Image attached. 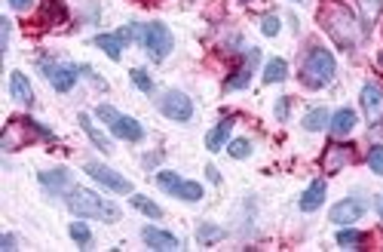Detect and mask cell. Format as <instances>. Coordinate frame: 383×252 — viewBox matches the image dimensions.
Wrapping results in <instances>:
<instances>
[{
    "label": "cell",
    "instance_id": "5",
    "mask_svg": "<svg viewBox=\"0 0 383 252\" xmlns=\"http://www.w3.org/2000/svg\"><path fill=\"white\" fill-rule=\"evenodd\" d=\"M136 40L148 49V56L153 59V62H163L165 56L172 53V31L160 22H150V25H136Z\"/></svg>",
    "mask_w": 383,
    "mask_h": 252
},
{
    "label": "cell",
    "instance_id": "12",
    "mask_svg": "<svg viewBox=\"0 0 383 252\" xmlns=\"http://www.w3.org/2000/svg\"><path fill=\"white\" fill-rule=\"evenodd\" d=\"M349 160H353V145H340V142H331L325 145V154H322V169L328 176L340 173Z\"/></svg>",
    "mask_w": 383,
    "mask_h": 252
},
{
    "label": "cell",
    "instance_id": "30",
    "mask_svg": "<svg viewBox=\"0 0 383 252\" xmlns=\"http://www.w3.org/2000/svg\"><path fill=\"white\" fill-rule=\"evenodd\" d=\"M71 240H74V243H80L83 249H86V246L92 243V234H89V228L83 225V221H74V225H71Z\"/></svg>",
    "mask_w": 383,
    "mask_h": 252
},
{
    "label": "cell",
    "instance_id": "16",
    "mask_svg": "<svg viewBox=\"0 0 383 252\" xmlns=\"http://www.w3.org/2000/svg\"><path fill=\"white\" fill-rule=\"evenodd\" d=\"M141 240L150 249H157V252H175V249H181L178 237L169 234V231H160V228H144L141 231Z\"/></svg>",
    "mask_w": 383,
    "mask_h": 252
},
{
    "label": "cell",
    "instance_id": "6",
    "mask_svg": "<svg viewBox=\"0 0 383 252\" xmlns=\"http://www.w3.org/2000/svg\"><path fill=\"white\" fill-rule=\"evenodd\" d=\"M98 120H105L111 126V133L123 138V142H141L144 138V126L138 124L136 117H126L120 111H113L111 105H98Z\"/></svg>",
    "mask_w": 383,
    "mask_h": 252
},
{
    "label": "cell",
    "instance_id": "32",
    "mask_svg": "<svg viewBox=\"0 0 383 252\" xmlns=\"http://www.w3.org/2000/svg\"><path fill=\"white\" fill-rule=\"evenodd\" d=\"M227 154L236 157V160H242V157L252 154V142H248V138H233V142L227 145Z\"/></svg>",
    "mask_w": 383,
    "mask_h": 252
},
{
    "label": "cell",
    "instance_id": "31",
    "mask_svg": "<svg viewBox=\"0 0 383 252\" xmlns=\"http://www.w3.org/2000/svg\"><path fill=\"white\" fill-rule=\"evenodd\" d=\"M129 77H132V84H136L141 93H153V80L148 77V71H144V68H132Z\"/></svg>",
    "mask_w": 383,
    "mask_h": 252
},
{
    "label": "cell",
    "instance_id": "17",
    "mask_svg": "<svg viewBox=\"0 0 383 252\" xmlns=\"http://www.w3.org/2000/svg\"><path fill=\"white\" fill-rule=\"evenodd\" d=\"M68 22V6L65 0H44L40 4V25H65Z\"/></svg>",
    "mask_w": 383,
    "mask_h": 252
},
{
    "label": "cell",
    "instance_id": "4",
    "mask_svg": "<svg viewBox=\"0 0 383 252\" xmlns=\"http://www.w3.org/2000/svg\"><path fill=\"white\" fill-rule=\"evenodd\" d=\"M34 138H46V142H56V133L53 129H46L44 124H37V120L31 117H13L4 129V136H0V148L4 151H19L31 145Z\"/></svg>",
    "mask_w": 383,
    "mask_h": 252
},
{
    "label": "cell",
    "instance_id": "28",
    "mask_svg": "<svg viewBox=\"0 0 383 252\" xmlns=\"http://www.w3.org/2000/svg\"><path fill=\"white\" fill-rule=\"evenodd\" d=\"M337 243L344 246V249H365L362 243H368V237L359 234V231H340V234H337Z\"/></svg>",
    "mask_w": 383,
    "mask_h": 252
},
{
    "label": "cell",
    "instance_id": "39",
    "mask_svg": "<svg viewBox=\"0 0 383 252\" xmlns=\"http://www.w3.org/2000/svg\"><path fill=\"white\" fill-rule=\"evenodd\" d=\"M0 28H4V49H6L9 46V22H6V19L0 22Z\"/></svg>",
    "mask_w": 383,
    "mask_h": 252
},
{
    "label": "cell",
    "instance_id": "38",
    "mask_svg": "<svg viewBox=\"0 0 383 252\" xmlns=\"http://www.w3.org/2000/svg\"><path fill=\"white\" fill-rule=\"evenodd\" d=\"M205 173H209V181H215V185H218V181H221V173H218V169H215V166H209V169H205Z\"/></svg>",
    "mask_w": 383,
    "mask_h": 252
},
{
    "label": "cell",
    "instance_id": "11",
    "mask_svg": "<svg viewBox=\"0 0 383 252\" xmlns=\"http://www.w3.org/2000/svg\"><path fill=\"white\" fill-rule=\"evenodd\" d=\"M365 209H368V203H365V200H359V197H349V200H340V203H335V206H331L328 218L335 221V225H349V221H359L362 216H365Z\"/></svg>",
    "mask_w": 383,
    "mask_h": 252
},
{
    "label": "cell",
    "instance_id": "8",
    "mask_svg": "<svg viewBox=\"0 0 383 252\" xmlns=\"http://www.w3.org/2000/svg\"><path fill=\"white\" fill-rule=\"evenodd\" d=\"M160 111L169 120L188 124V120L193 117V102L184 93H178V89H169V93H163V99H160Z\"/></svg>",
    "mask_w": 383,
    "mask_h": 252
},
{
    "label": "cell",
    "instance_id": "9",
    "mask_svg": "<svg viewBox=\"0 0 383 252\" xmlns=\"http://www.w3.org/2000/svg\"><path fill=\"white\" fill-rule=\"evenodd\" d=\"M86 173L98 181V185H105L108 191H117V194H132V181L123 178L120 173H113L111 166H101V163H86Z\"/></svg>",
    "mask_w": 383,
    "mask_h": 252
},
{
    "label": "cell",
    "instance_id": "25",
    "mask_svg": "<svg viewBox=\"0 0 383 252\" xmlns=\"http://www.w3.org/2000/svg\"><path fill=\"white\" fill-rule=\"evenodd\" d=\"M328 120H331V117H328L325 108H313V111H307V114H304L301 124H304L307 133H319V129L328 126Z\"/></svg>",
    "mask_w": 383,
    "mask_h": 252
},
{
    "label": "cell",
    "instance_id": "19",
    "mask_svg": "<svg viewBox=\"0 0 383 252\" xmlns=\"http://www.w3.org/2000/svg\"><path fill=\"white\" fill-rule=\"evenodd\" d=\"M328 126H331V133H335V136H349V133L356 129V111H353V108L335 111V114H331V120H328Z\"/></svg>",
    "mask_w": 383,
    "mask_h": 252
},
{
    "label": "cell",
    "instance_id": "3",
    "mask_svg": "<svg viewBox=\"0 0 383 252\" xmlns=\"http://www.w3.org/2000/svg\"><path fill=\"white\" fill-rule=\"evenodd\" d=\"M335 74H337L335 56H331L325 46H310V53L304 56V62H301V80H304V86L322 89V86H328L331 80H335Z\"/></svg>",
    "mask_w": 383,
    "mask_h": 252
},
{
    "label": "cell",
    "instance_id": "20",
    "mask_svg": "<svg viewBox=\"0 0 383 252\" xmlns=\"http://www.w3.org/2000/svg\"><path fill=\"white\" fill-rule=\"evenodd\" d=\"M9 93H13L16 102H22V105H34V89H31L28 77H25L22 71H13V74H9Z\"/></svg>",
    "mask_w": 383,
    "mask_h": 252
},
{
    "label": "cell",
    "instance_id": "35",
    "mask_svg": "<svg viewBox=\"0 0 383 252\" xmlns=\"http://www.w3.org/2000/svg\"><path fill=\"white\" fill-rule=\"evenodd\" d=\"M288 105H292V99H288V96L279 99V102H276V120H288Z\"/></svg>",
    "mask_w": 383,
    "mask_h": 252
},
{
    "label": "cell",
    "instance_id": "18",
    "mask_svg": "<svg viewBox=\"0 0 383 252\" xmlns=\"http://www.w3.org/2000/svg\"><path fill=\"white\" fill-rule=\"evenodd\" d=\"M325 203V181L322 178H316L313 185H310L304 194H301V200H297V206H301V213H316L319 206Z\"/></svg>",
    "mask_w": 383,
    "mask_h": 252
},
{
    "label": "cell",
    "instance_id": "2",
    "mask_svg": "<svg viewBox=\"0 0 383 252\" xmlns=\"http://www.w3.org/2000/svg\"><path fill=\"white\" fill-rule=\"evenodd\" d=\"M65 203L71 213L80 218H98V221H117L120 218V206H113L111 200L98 197L96 191H89V188H71Z\"/></svg>",
    "mask_w": 383,
    "mask_h": 252
},
{
    "label": "cell",
    "instance_id": "24",
    "mask_svg": "<svg viewBox=\"0 0 383 252\" xmlns=\"http://www.w3.org/2000/svg\"><path fill=\"white\" fill-rule=\"evenodd\" d=\"M285 77H288L285 59H270V62L264 65V84H282Z\"/></svg>",
    "mask_w": 383,
    "mask_h": 252
},
{
    "label": "cell",
    "instance_id": "22",
    "mask_svg": "<svg viewBox=\"0 0 383 252\" xmlns=\"http://www.w3.org/2000/svg\"><path fill=\"white\" fill-rule=\"evenodd\" d=\"M40 185L49 188V191H65L71 185V173L68 169H44V173H37Z\"/></svg>",
    "mask_w": 383,
    "mask_h": 252
},
{
    "label": "cell",
    "instance_id": "10",
    "mask_svg": "<svg viewBox=\"0 0 383 252\" xmlns=\"http://www.w3.org/2000/svg\"><path fill=\"white\" fill-rule=\"evenodd\" d=\"M40 71H44V77L49 80V84H53V89H58V93H68V89L77 84V68H74V65L40 62Z\"/></svg>",
    "mask_w": 383,
    "mask_h": 252
},
{
    "label": "cell",
    "instance_id": "26",
    "mask_svg": "<svg viewBox=\"0 0 383 252\" xmlns=\"http://www.w3.org/2000/svg\"><path fill=\"white\" fill-rule=\"evenodd\" d=\"M129 200H132V206H136L138 213H144V216H148V218H163V209H160L157 203H153V200L141 197V194H132Z\"/></svg>",
    "mask_w": 383,
    "mask_h": 252
},
{
    "label": "cell",
    "instance_id": "36",
    "mask_svg": "<svg viewBox=\"0 0 383 252\" xmlns=\"http://www.w3.org/2000/svg\"><path fill=\"white\" fill-rule=\"evenodd\" d=\"M31 4H34V0H9V6H13L16 13H25V9H28Z\"/></svg>",
    "mask_w": 383,
    "mask_h": 252
},
{
    "label": "cell",
    "instance_id": "23",
    "mask_svg": "<svg viewBox=\"0 0 383 252\" xmlns=\"http://www.w3.org/2000/svg\"><path fill=\"white\" fill-rule=\"evenodd\" d=\"M80 126H83V133H86V136L92 138V145H96V148L101 151V154H111V151H113V148H111V142H108V138L96 129V124L89 120V114H80Z\"/></svg>",
    "mask_w": 383,
    "mask_h": 252
},
{
    "label": "cell",
    "instance_id": "34",
    "mask_svg": "<svg viewBox=\"0 0 383 252\" xmlns=\"http://www.w3.org/2000/svg\"><path fill=\"white\" fill-rule=\"evenodd\" d=\"M261 31H264L267 37H276V34H279V19H276V16H264Z\"/></svg>",
    "mask_w": 383,
    "mask_h": 252
},
{
    "label": "cell",
    "instance_id": "1",
    "mask_svg": "<svg viewBox=\"0 0 383 252\" xmlns=\"http://www.w3.org/2000/svg\"><path fill=\"white\" fill-rule=\"evenodd\" d=\"M319 25H322L325 34L335 40L340 49H347V53L356 49L362 28H365V25H359V19L349 13V6H344L340 0H325L322 9H319Z\"/></svg>",
    "mask_w": 383,
    "mask_h": 252
},
{
    "label": "cell",
    "instance_id": "13",
    "mask_svg": "<svg viewBox=\"0 0 383 252\" xmlns=\"http://www.w3.org/2000/svg\"><path fill=\"white\" fill-rule=\"evenodd\" d=\"M132 37H136V25L123 28V31H117V34H98L96 37V46L105 49L113 62H117V59L123 56V49H126V40H132Z\"/></svg>",
    "mask_w": 383,
    "mask_h": 252
},
{
    "label": "cell",
    "instance_id": "37",
    "mask_svg": "<svg viewBox=\"0 0 383 252\" xmlns=\"http://www.w3.org/2000/svg\"><path fill=\"white\" fill-rule=\"evenodd\" d=\"M0 243H4L0 249H6V252H9V249H16V237H13V234H4V240H0Z\"/></svg>",
    "mask_w": 383,
    "mask_h": 252
},
{
    "label": "cell",
    "instance_id": "15",
    "mask_svg": "<svg viewBox=\"0 0 383 252\" xmlns=\"http://www.w3.org/2000/svg\"><path fill=\"white\" fill-rule=\"evenodd\" d=\"M362 108H365V117L374 124H383V89L374 84H365L362 86Z\"/></svg>",
    "mask_w": 383,
    "mask_h": 252
},
{
    "label": "cell",
    "instance_id": "40",
    "mask_svg": "<svg viewBox=\"0 0 383 252\" xmlns=\"http://www.w3.org/2000/svg\"><path fill=\"white\" fill-rule=\"evenodd\" d=\"M380 218H383V200H380Z\"/></svg>",
    "mask_w": 383,
    "mask_h": 252
},
{
    "label": "cell",
    "instance_id": "29",
    "mask_svg": "<svg viewBox=\"0 0 383 252\" xmlns=\"http://www.w3.org/2000/svg\"><path fill=\"white\" fill-rule=\"evenodd\" d=\"M359 6H362V22H365V28L368 25H374V19L380 16V0H359Z\"/></svg>",
    "mask_w": 383,
    "mask_h": 252
},
{
    "label": "cell",
    "instance_id": "7",
    "mask_svg": "<svg viewBox=\"0 0 383 252\" xmlns=\"http://www.w3.org/2000/svg\"><path fill=\"white\" fill-rule=\"evenodd\" d=\"M157 185L165 191V194L181 197V200H188V203H200L203 200V185L181 178L178 173H157Z\"/></svg>",
    "mask_w": 383,
    "mask_h": 252
},
{
    "label": "cell",
    "instance_id": "27",
    "mask_svg": "<svg viewBox=\"0 0 383 252\" xmlns=\"http://www.w3.org/2000/svg\"><path fill=\"white\" fill-rule=\"evenodd\" d=\"M221 237H224V228L209 225V221H203L200 231H196V240H200L203 246H209V243H215V240H221Z\"/></svg>",
    "mask_w": 383,
    "mask_h": 252
},
{
    "label": "cell",
    "instance_id": "14",
    "mask_svg": "<svg viewBox=\"0 0 383 252\" xmlns=\"http://www.w3.org/2000/svg\"><path fill=\"white\" fill-rule=\"evenodd\" d=\"M257 59H261V53H257L255 46H245V65L236 68V71L224 80V86H227V89H245L248 80H252V71H255Z\"/></svg>",
    "mask_w": 383,
    "mask_h": 252
},
{
    "label": "cell",
    "instance_id": "21",
    "mask_svg": "<svg viewBox=\"0 0 383 252\" xmlns=\"http://www.w3.org/2000/svg\"><path fill=\"white\" fill-rule=\"evenodd\" d=\"M233 124H236L233 117H224L221 124L215 126L209 136H205V148H209V151H221V148H227V138H230V133H233Z\"/></svg>",
    "mask_w": 383,
    "mask_h": 252
},
{
    "label": "cell",
    "instance_id": "33",
    "mask_svg": "<svg viewBox=\"0 0 383 252\" xmlns=\"http://www.w3.org/2000/svg\"><path fill=\"white\" fill-rule=\"evenodd\" d=\"M368 166L374 169L377 176H383V148L380 145H374V148L368 151Z\"/></svg>",
    "mask_w": 383,
    "mask_h": 252
}]
</instances>
